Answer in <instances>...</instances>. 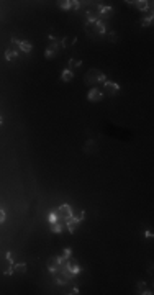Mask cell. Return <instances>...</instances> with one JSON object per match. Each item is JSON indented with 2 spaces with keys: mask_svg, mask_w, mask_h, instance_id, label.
Wrapping results in <instances>:
<instances>
[{
  "mask_svg": "<svg viewBox=\"0 0 154 295\" xmlns=\"http://www.w3.org/2000/svg\"><path fill=\"white\" fill-rule=\"evenodd\" d=\"M108 39L115 43V41H117V34H113V33H108Z\"/></svg>",
  "mask_w": 154,
  "mask_h": 295,
  "instance_id": "obj_24",
  "label": "cell"
},
{
  "mask_svg": "<svg viewBox=\"0 0 154 295\" xmlns=\"http://www.w3.org/2000/svg\"><path fill=\"white\" fill-rule=\"evenodd\" d=\"M144 236H146V238H152V233H151V231H146Z\"/></svg>",
  "mask_w": 154,
  "mask_h": 295,
  "instance_id": "obj_27",
  "label": "cell"
},
{
  "mask_svg": "<svg viewBox=\"0 0 154 295\" xmlns=\"http://www.w3.org/2000/svg\"><path fill=\"white\" fill-rule=\"evenodd\" d=\"M141 25H143V26H151V25H152V16H147L146 20H143Z\"/></svg>",
  "mask_w": 154,
  "mask_h": 295,
  "instance_id": "obj_21",
  "label": "cell"
},
{
  "mask_svg": "<svg viewBox=\"0 0 154 295\" xmlns=\"http://www.w3.org/2000/svg\"><path fill=\"white\" fill-rule=\"evenodd\" d=\"M56 215H58V218L67 220V218H71L74 213H72V208H71L69 205H61L58 210H56Z\"/></svg>",
  "mask_w": 154,
  "mask_h": 295,
  "instance_id": "obj_2",
  "label": "cell"
},
{
  "mask_svg": "<svg viewBox=\"0 0 154 295\" xmlns=\"http://www.w3.org/2000/svg\"><path fill=\"white\" fill-rule=\"evenodd\" d=\"M66 270H69L72 275H76V274L81 272V266L77 262H69V264H66Z\"/></svg>",
  "mask_w": 154,
  "mask_h": 295,
  "instance_id": "obj_8",
  "label": "cell"
},
{
  "mask_svg": "<svg viewBox=\"0 0 154 295\" xmlns=\"http://www.w3.org/2000/svg\"><path fill=\"white\" fill-rule=\"evenodd\" d=\"M2 123H3V118H2V117H0V125H2Z\"/></svg>",
  "mask_w": 154,
  "mask_h": 295,
  "instance_id": "obj_29",
  "label": "cell"
},
{
  "mask_svg": "<svg viewBox=\"0 0 154 295\" xmlns=\"http://www.w3.org/2000/svg\"><path fill=\"white\" fill-rule=\"evenodd\" d=\"M138 288H139V290H143V288H144V284H143V282H139V284H138Z\"/></svg>",
  "mask_w": 154,
  "mask_h": 295,
  "instance_id": "obj_28",
  "label": "cell"
},
{
  "mask_svg": "<svg viewBox=\"0 0 154 295\" xmlns=\"http://www.w3.org/2000/svg\"><path fill=\"white\" fill-rule=\"evenodd\" d=\"M136 3V7H138L141 11H144V10H147L152 5V2H144V0H139V2H134Z\"/></svg>",
  "mask_w": 154,
  "mask_h": 295,
  "instance_id": "obj_12",
  "label": "cell"
},
{
  "mask_svg": "<svg viewBox=\"0 0 154 295\" xmlns=\"http://www.w3.org/2000/svg\"><path fill=\"white\" fill-rule=\"evenodd\" d=\"M95 28H97V33H99V34H105L107 33V26L103 25V21H102V20L95 21Z\"/></svg>",
  "mask_w": 154,
  "mask_h": 295,
  "instance_id": "obj_11",
  "label": "cell"
},
{
  "mask_svg": "<svg viewBox=\"0 0 154 295\" xmlns=\"http://www.w3.org/2000/svg\"><path fill=\"white\" fill-rule=\"evenodd\" d=\"M49 221H51V223H56V221H58V215H56V212H53V213L49 215Z\"/></svg>",
  "mask_w": 154,
  "mask_h": 295,
  "instance_id": "obj_22",
  "label": "cell"
},
{
  "mask_svg": "<svg viewBox=\"0 0 154 295\" xmlns=\"http://www.w3.org/2000/svg\"><path fill=\"white\" fill-rule=\"evenodd\" d=\"M76 36H69V38H62V46L64 48H69V46H72L74 43H76Z\"/></svg>",
  "mask_w": 154,
  "mask_h": 295,
  "instance_id": "obj_15",
  "label": "cell"
},
{
  "mask_svg": "<svg viewBox=\"0 0 154 295\" xmlns=\"http://www.w3.org/2000/svg\"><path fill=\"white\" fill-rule=\"evenodd\" d=\"M61 79H62V82H71V80L74 79L72 71H69V69H64V72L61 74Z\"/></svg>",
  "mask_w": 154,
  "mask_h": 295,
  "instance_id": "obj_10",
  "label": "cell"
},
{
  "mask_svg": "<svg viewBox=\"0 0 154 295\" xmlns=\"http://www.w3.org/2000/svg\"><path fill=\"white\" fill-rule=\"evenodd\" d=\"M3 221H5V212L0 210V223H3Z\"/></svg>",
  "mask_w": 154,
  "mask_h": 295,
  "instance_id": "obj_25",
  "label": "cell"
},
{
  "mask_svg": "<svg viewBox=\"0 0 154 295\" xmlns=\"http://www.w3.org/2000/svg\"><path fill=\"white\" fill-rule=\"evenodd\" d=\"M95 82H102V84H105L107 82V77L102 74L99 69H90V71L85 74V84H95Z\"/></svg>",
  "mask_w": 154,
  "mask_h": 295,
  "instance_id": "obj_1",
  "label": "cell"
},
{
  "mask_svg": "<svg viewBox=\"0 0 154 295\" xmlns=\"http://www.w3.org/2000/svg\"><path fill=\"white\" fill-rule=\"evenodd\" d=\"M59 7L62 8V10H69V8H72V2H69V0H62V2H59Z\"/></svg>",
  "mask_w": 154,
  "mask_h": 295,
  "instance_id": "obj_20",
  "label": "cell"
},
{
  "mask_svg": "<svg viewBox=\"0 0 154 295\" xmlns=\"http://www.w3.org/2000/svg\"><path fill=\"white\" fill-rule=\"evenodd\" d=\"M13 270L15 272H18V274H25L26 272V264H16V266H13Z\"/></svg>",
  "mask_w": 154,
  "mask_h": 295,
  "instance_id": "obj_17",
  "label": "cell"
},
{
  "mask_svg": "<svg viewBox=\"0 0 154 295\" xmlns=\"http://www.w3.org/2000/svg\"><path fill=\"white\" fill-rule=\"evenodd\" d=\"M105 92L110 97H115V95H118V92H120V85L117 84V82H105Z\"/></svg>",
  "mask_w": 154,
  "mask_h": 295,
  "instance_id": "obj_4",
  "label": "cell"
},
{
  "mask_svg": "<svg viewBox=\"0 0 154 295\" xmlns=\"http://www.w3.org/2000/svg\"><path fill=\"white\" fill-rule=\"evenodd\" d=\"M59 266H62L61 261H59V257H51L48 261V270L49 272H58Z\"/></svg>",
  "mask_w": 154,
  "mask_h": 295,
  "instance_id": "obj_6",
  "label": "cell"
},
{
  "mask_svg": "<svg viewBox=\"0 0 154 295\" xmlns=\"http://www.w3.org/2000/svg\"><path fill=\"white\" fill-rule=\"evenodd\" d=\"M84 213H85V212L82 210L81 213H79V215H72V217H74V218H76V220H79V221H82V220H84V217H85V215H84Z\"/></svg>",
  "mask_w": 154,
  "mask_h": 295,
  "instance_id": "obj_23",
  "label": "cell"
},
{
  "mask_svg": "<svg viewBox=\"0 0 154 295\" xmlns=\"http://www.w3.org/2000/svg\"><path fill=\"white\" fill-rule=\"evenodd\" d=\"M69 257H71V248H67V249H64V254L59 257L61 264H64V261H66V259H69Z\"/></svg>",
  "mask_w": 154,
  "mask_h": 295,
  "instance_id": "obj_19",
  "label": "cell"
},
{
  "mask_svg": "<svg viewBox=\"0 0 154 295\" xmlns=\"http://www.w3.org/2000/svg\"><path fill=\"white\" fill-rule=\"evenodd\" d=\"M51 231H53V233H61L62 231V225L61 223H51Z\"/></svg>",
  "mask_w": 154,
  "mask_h": 295,
  "instance_id": "obj_18",
  "label": "cell"
},
{
  "mask_svg": "<svg viewBox=\"0 0 154 295\" xmlns=\"http://www.w3.org/2000/svg\"><path fill=\"white\" fill-rule=\"evenodd\" d=\"M102 98H103L102 90L95 89V87H92V89L89 90V94H87V100H89V102H100Z\"/></svg>",
  "mask_w": 154,
  "mask_h": 295,
  "instance_id": "obj_3",
  "label": "cell"
},
{
  "mask_svg": "<svg viewBox=\"0 0 154 295\" xmlns=\"http://www.w3.org/2000/svg\"><path fill=\"white\" fill-rule=\"evenodd\" d=\"M7 259L10 262H13V256H12V253H7Z\"/></svg>",
  "mask_w": 154,
  "mask_h": 295,
  "instance_id": "obj_26",
  "label": "cell"
},
{
  "mask_svg": "<svg viewBox=\"0 0 154 295\" xmlns=\"http://www.w3.org/2000/svg\"><path fill=\"white\" fill-rule=\"evenodd\" d=\"M100 13H102V16H105V18H110L113 15V8L112 7H100Z\"/></svg>",
  "mask_w": 154,
  "mask_h": 295,
  "instance_id": "obj_13",
  "label": "cell"
},
{
  "mask_svg": "<svg viewBox=\"0 0 154 295\" xmlns=\"http://www.w3.org/2000/svg\"><path fill=\"white\" fill-rule=\"evenodd\" d=\"M79 220H76L74 217H71V218H67L66 220V226H67V230H69V233H74V231L77 230V226H79Z\"/></svg>",
  "mask_w": 154,
  "mask_h": 295,
  "instance_id": "obj_7",
  "label": "cell"
},
{
  "mask_svg": "<svg viewBox=\"0 0 154 295\" xmlns=\"http://www.w3.org/2000/svg\"><path fill=\"white\" fill-rule=\"evenodd\" d=\"M18 48L23 51V53H31L33 44H31V43H28V41H20V43H18Z\"/></svg>",
  "mask_w": 154,
  "mask_h": 295,
  "instance_id": "obj_9",
  "label": "cell"
},
{
  "mask_svg": "<svg viewBox=\"0 0 154 295\" xmlns=\"http://www.w3.org/2000/svg\"><path fill=\"white\" fill-rule=\"evenodd\" d=\"M81 66H82V61H81V59H71V61H69V66H67V69H69V71H72V69L81 67Z\"/></svg>",
  "mask_w": 154,
  "mask_h": 295,
  "instance_id": "obj_16",
  "label": "cell"
},
{
  "mask_svg": "<svg viewBox=\"0 0 154 295\" xmlns=\"http://www.w3.org/2000/svg\"><path fill=\"white\" fill-rule=\"evenodd\" d=\"M51 41H53V44H51L49 48L46 49V59H51V57H56V54H58V39L51 36Z\"/></svg>",
  "mask_w": 154,
  "mask_h": 295,
  "instance_id": "obj_5",
  "label": "cell"
},
{
  "mask_svg": "<svg viewBox=\"0 0 154 295\" xmlns=\"http://www.w3.org/2000/svg\"><path fill=\"white\" fill-rule=\"evenodd\" d=\"M16 56H18V53H16L15 49H7V51H5V59H7V61H13Z\"/></svg>",
  "mask_w": 154,
  "mask_h": 295,
  "instance_id": "obj_14",
  "label": "cell"
}]
</instances>
